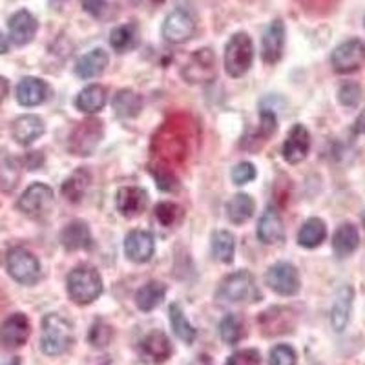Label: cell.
<instances>
[{
  "mask_svg": "<svg viewBox=\"0 0 365 365\" xmlns=\"http://www.w3.org/2000/svg\"><path fill=\"white\" fill-rule=\"evenodd\" d=\"M234 250H236V241L234 236L227 230H217L212 236V254L217 262L230 263L234 259Z\"/></svg>",
  "mask_w": 365,
  "mask_h": 365,
  "instance_id": "e575fe53",
  "label": "cell"
},
{
  "mask_svg": "<svg viewBox=\"0 0 365 365\" xmlns=\"http://www.w3.org/2000/svg\"><path fill=\"white\" fill-rule=\"evenodd\" d=\"M331 63L338 73L358 71L365 63V42L360 38H349V41L341 42L332 51Z\"/></svg>",
  "mask_w": 365,
  "mask_h": 365,
  "instance_id": "8992f818",
  "label": "cell"
},
{
  "mask_svg": "<svg viewBox=\"0 0 365 365\" xmlns=\"http://www.w3.org/2000/svg\"><path fill=\"white\" fill-rule=\"evenodd\" d=\"M113 336V331L110 325H106L103 322V319H97L96 324L91 325L90 329V334H88V341H90L93 347H106V345L110 344V340H112Z\"/></svg>",
  "mask_w": 365,
  "mask_h": 365,
  "instance_id": "f35d334b",
  "label": "cell"
},
{
  "mask_svg": "<svg viewBox=\"0 0 365 365\" xmlns=\"http://www.w3.org/2000/svg\"><path fill=\"white\" fill-rule=\"evenodd\" d=\"M31 325L24 314L17 312L4 319V324L0 327V344L6 349H19L28 341Z\"/></svg>",
  "mask_w": 365,
  "mask_h": 365,
  "instance_id": "7c38bea8",
  "label": "cell"
},
{
  "mask_svg": "<svg viewBox=\"0 0 365 365\" xmlns=\"http://www.w3.org/2000/svg\"><path fill=\"white\" fill-rule=\"evenodd\" d=\"M0 170L6 172V178L0 179V187L4 188V190H11V188L15 187V185H17V181H15V179L9 178V174H11V172L17 170V166H15V161H8L4 166H2V168H0Z\"/></svg>",
  "mask_w": 365,
  "mask_h": 365,
  "instance_id": "bcb514c9",
  "label": "cell"
},
{
  "mask_svg": "<svg viewBox=\"0 0 365 365\" xmlns=\"http://www.w3.org/2000/svg\"><path fill=\"white\" fill-rule=\"evenodd\" d=\"M311 150V135L303 125H294L289 132L285 145H283V159L291 165H298L307 158Z\"/></svg>",
  "mask_w": 365,
  "mask_h": 365,
  "instance_id": "5bb4252c",
  "label": "cell"
},
{
  "mask_svg": "<svg viewBox=\"0 0 365 365\" xmlns=\"http://www.w3.org/2000/svg\"><path fill=\"white\" fill-rule=\"evenodd\" d=\"M75 338L73 324L61 314H46L42 319L41 349L48 356H61L71 347Z\"/></svg>",
  "mask_w": 365,
  "mask_h": 365,
  "instance_id": "6da1fadb",
  "label": "cell"
},
{
  "mask_svg": "<svg viewBox=\"0 0 365 365\" xmlns=\"http://www.w3.org/2000/svg\"><path fill=\"white\" fill-rule=\"evenodd\" d=\"M8 91H9V83L6 77H2L0 75V103L6 99V96H8Z\"/></svg>",
  "mask_w": 365,
  "mask_h": 365,
  "instance_id": "681fc988",
  "label": "cell"
},
{
  "mask_svg": "<svg viewBox=\"0 0 365 365\" xmlns=\"http://www.w3.org/2000/svg\"><path fill=\"white\" fill-rule=\"evenodd\" d=\"M8 28L9 38L17 46H26L34 41L35 35H37L38 22L28 9H21V11L13 13L9 17Z\"/></svg>",
  "mask_w": 365,
  "mask_h": 365,
  "instance_id": "9a60e30c",
  "label": "cell"
},
{
  "mask_svg": "<svg viewBox=\"0 0 365 365\" xmlns=\"http://www.w3.org/2000/svg\"><path fill=\"white\" fill-rule=\"evenodd\" d=\"M161 34L165 41L172 42V44H182L194 37L195 21L185 9H174L168 13V17L163 22Z\"/></svg>",
  "mask_w": 365,
  "mask_h": 365,
  "instance_id": "8fae6325",
  "label": "cell"
},
{
  "mask_svg": "<svg viewBox=\"0 0 365 365\" xmlns=\"http://www.w3.org/2000/svg\"><path fill=\"white\" fill-rule=\"evenodd\" d=\"M0 365H21V358L19 356L0 358Z\"/></svg>",
  "mask_w": 365,
  "mask_h": 365,
  "instance_id": "f907efd6",
  "label": "cell"
},
{
  "mask_svg": "<svg viewBox=\"0 0 365 365\" xmlns=\"http://www.w3.org/2000/svg\"><path fill=\"white\" fill-rule=\"evenodd\" d=\"M108 66V53L101 48L97 50H91L90 53L83 55V57L77 61L75 64V73L81 79H93V77H99L104 70Z\"/></svg>",
  "mask_w": 365,
  "mask_h": 365,
  "instance_id": "d4e9b609",
  "label": "cell"
},
{
  "mask_svg": "<svg viewBox=\"0 0 365 365\" xmlns=\"http://www.w3.org/2000/svg\"><path fill=\"white\" fill-rule=\"evenodd\" d=\"M327 237V227L319 217H311L302 225L298 232V243L305 249H316Z\"/></svg>",
  "mask_w": 365,
  "mask_h": 365,
  "instance_id": "83f0119b",
  "label": "cell"
},
{
  "mask_svg": "<svg viewBox=\"0 0 365 365\" xmlns=\"http://www.w3.org/2000/svg\"><path fill=\"white\" fill-rule=\"evenodd\" d=\"M48 97V84L37 77H24L17 86V101L22 106H38Z\"/></svg>",
  "mask_w": 365,
  "mask_h": 365,
  "instance_id": "cb8c5ba5",
  "label": "cell"
},
{
  "mask_svg": "<svg viewBox=\"0 0 365 365\" xmlns=\"http://www.w3.org/2000/svg\"><path fill=\"white\" fill-rule=\"evenodd\" d=\"M267 285L272 289L276 294L279 296H294L299 292V274L292 263H276V265L270 267L265 274Z\"/></svg>",
  "mask_w": 365,
  "mask_h": 365,
  "instance_id": "9c48e42d",
  "label": "cell"
},
{
  "mask_svg": "<svg viewBox=\"0 0 365 365\" xmlns=\"http://www.w3.org/2000/svg\"><path fill=\"white\" fill-rule=\"evenodd\" d=\"M115 205L125 217H135L148 207V194L139 187H123L117 190Z\"/></svg>",
  "mask_w": 365,
  "mask_h": 365,
  "instance_id": "e0dca14e",
  "label": "cell"
},
{
  "mask_svg": "<svg viewBox=\"0 0 365 365\" xmlns=\"http://www.w3.org/2000/svg\"><path fill=\"white\" fill-rule=\"evenodd\" d=\"M165 0H132V4L143 9H155L163 4Z\"/></svg>",
  "mask_w": 365,
  "mask_h": 365,
  "instance_id": "7dc6e473",
  "label": "cell"
},
{
  "mask_svg": "<svg viewBox=\"0 0 365 365\" xmlns=\"http://www.w3.org/2000/svg\"><path fill=\"white\" fill-rule=\"evenodd\" d=\"M257 237L263 245H278L285 240V227H283V220L276 212V208L269 207L263 212L259 225H257Z\"/></svg>",
  "mask_w": 365,
  "mask_h": 365,
  "instance_id": "ffe728a7",
  "label": "cell"
},
{
  "mask_svg": "<svg viewBox=\"0 0 365 365\" xmlns=\"http://www.w3.org/2000/svg\"><path fill=\"white\" fill-rule=\"evenodd\" d=\"M17 207L26 216L38 220V217L46 216L53 207V190L44 182H34L21 195Z\"/></svg>",
  "mask_w": 365,
  "mask_h": 365,
  "instance_id": "52a82bcc",
  "label": "cell"
},
{
  "mask_svg": "<svg viewBox=\"0 0 365 365\" xmlns=\"http://www.w3.org/2000/svg\"><path fill=\"white\" fill-rule=\"evenodd\" d=\"M103 292V279L90 265H81L68 276V294L77 305H90Z\"/></svg>",
  "mask_w": 365,
  "mask_h": 365,
  "instance_id": "7a4b0ae2",
  "label": "cell"
},
{
  "mask_svg": "<svg viewBox=\"0 0 365 365\" xmlns=\"http://www.w3.org/2000/svg\"><path fill=\"white\" fill-rule=\"evenodd\" d=\"M154 236L146 230H132L125 240L126 256L135 263H146L154 256Z\"/></svg>",
  "mask_w": 365,
  "mask_h": 365,
  "instance_id": "d6986e66",
  "label": "cell"
},
{
  "mask_svg": "<svg viewBox=\"0 0 365 365\" xmlns=\"http://www.w3.org/2000/svg\"><path fill=\"white\" fill-rule=\"evenodd\" d=\"M168 316H170V324L175 332V336L188 345L194 344L195 336H197V331L192 327L190 322L187 319V316L182 314L181 307H179L178 303H172L170 309H168Z\"/></svg>",
  "mask_w": 365,
  "mask_h": 365,
  "instance_id": "d6a6232c",
  "label": "cell"
},
{
  "mask_svg": "<svg viewBox=\"0 0 365 365\" xmlns=\"http://www.w3.org/2000/svg\"><path fill=\"white\" fill-rule=\"evenodd\" d=\"M81 6L91 17H103V13L108 9L106 0H81Z\"/></svg>",
  "mask_w": 365,
  "mask_h": 365,
  "instance_id": "f6af8a7d",
  "label": "cell"
},
{
  "mask_svg": "<svg viewBox=\"0 0 365 365\" xmlns=\"http://www.w3.org/2000/svg\"><path fill=\"white\" fill-rule=\"evenodd\" d=\"M137 41H139V29H137L135 24L117 26L112 34H110V44L119 53L135 48Z\"/></svg>",
  "mask_w": 365,
  "mask_h": 365,
  "instance_id": "836d02e7",
  "label": "cell"
},
{
  "mask_svg": "<svg viewBox=\"0 0 365 365\" xmlns=\"http://www.w3.org/2000/svg\"><path fill=\"white\" fill-rule=\"evenodd\" d=\"M262 364V356L257 349H243L237 351L232 356L228 358L227 365H259Z\"/></svg>",
  "mask_w": 365,
  "mask_h": 365,
  "instance_id": "b9f144b4",
  "label": "cell"
},
{
  "mask_svg": "<svg viewBox=\"0 0 365 365\" xmlns=\"http://www.w3.org/2000/svg\"><path fill=\"white\" fill-rule=\"evenodd\" d=\"M190 365H212V364H210V358L208 356H197Z\"/></svg>",
  "mask_w": 365,
  "mask_h": 365,
  "instance_id": "f5cc1de1",
  "label": "cell"
},
{
  "mask_svg": "<svg viewBox=\"0 0 365 365\" xmlns=\"http://www.w3.org/2000/svg\"><path fill=\"white\" fill-rule=\"evenodd\" d=\"M354 302V289L351 285L340 287L331 307V325L336 332H344L351 319Z\"/></svg>",
  "mask_w": 365,
  "mask_h": 365,
  "instance_id": "ac0fdd59",
  "label": "cell"
},
{
  "mask_svg": "<svg viewBox=\"0 0 365 365\" xmlns=\"http://www.w3.org/2000/svg\"><path fill=\"white\" fill-rule=\"evenodd\" d=\"M254 61V46L247 34L230 37L225 48V70L230 77H243L250 70Z\"/></svg>",
  "mask_w": 365,
  "mask_h": 365,
  "instance_id": "277c9868",
  "label": "cell"
},
{
  "mask_svg": "<svg viewBox=\"0 0 365 365\" xmlns=\"http://www.w3.org/2000/svg\"><path fill=\"white\" fill-rule=\"evenodd\" d=\"M104 104H106V90L101 84L86 86L75 99V106L84 113L101 112L104 108Z\"/></svg>",
  "mask_w": 365,
  "mask_h": 365,
  "instance_id": "f1b7e54d",
  "label": "cell"
},
{
  "mask_svg": "<svg viewBox=\"0 0 365 365\" xmlns=\"http://www.w3.org/2000/svg\"><path fill=\"white\" fill-rule=\"evenodd\" d=\"M90 182H91V178H90V174H88V170L79 168V170L73 172V174H71L70 178L64 181L63 195L66 197L68 201H71V203H79L84 195H86V190H88V187H90Z\"/></svg>",
  "mask_w": 365,
  "mask_h": 365,
  "instance_id": "4dcf8cb0",
  "label": "cell"
},
{
  "mask_svg": "<svg viewBox=\"0 0 365 365\" xmlns=\"http://www.w3.org/2000/svg\"><path fill=\"white\" fill-rule=\"evenodd\" d=\"M276 132V115L269 110L262 112V120H259V137L262 141H267V137H270Z\"/></svg>",
  "mask_w": 365,
  "mask_h": 365,
  "instance_id": "ee69618b",
  "label": "cell"
},
{
  "mask_svg": "<svg viewBox=\"0 0 365 365\" xmlns=\"http://www.w3.org/2000/svg\"><path fill=\"white\" fill-rule=\"evenodd\" d=\"M256 178V168L252 163H240L232 170V181L236 185H247Z\"/></svg>",
  "mask_w": 365,
  "mask_h": 365,
  "instance_id": "7bdbcfd3",
  "label": "cell"
},
{
  "mask_svg": "<svg viewBox=\"0 0 365 365\" xmlns=\"http://www.w3.org/2000/svg\"><path fill=\"white\" fill-rule=\"evenodd\" d=\"M141 351L154 361H165L166 358H170L172 345L165 332L154 331L141 341Z\"/></svg>",
  "mask_w": 365,
  "mask_h": 365,
  "instance_id": "4316f807",
  "label": "cell"
},
{
  "mask_svg": "<svg viewBox=\"0 0 365 365\" xmlns=\"http://www.w3.org/2000/svg\"><path fill=\"white\" fill-rule=\"evenodd\" d=\"M270 365H298V356H296V351L291 345H276V347L270 351Z\"/></svg>",
  "mask_w": 365,
  "mask_h": 365,
  "instance_id": "60d3db41",
  "label": "cell"
},
{
  "mask_svg": "<svg viewBox=\"0 0 365 365\" xmlns=\"http://www.w3.org/2000/svg\"><path fill=\"white\" fill-rule=\"evenodd\" d=\"M254 200L249 194H236L227 203V216L234 225H243L254 214Z\"/></svg>",
  "mask_w": 365,
  "mask_h": 365,
  "instance_id": "1f68e13d",
  "label": "cell"
},
{
  "mask_svg": "<svg viewBox=\"0 0 365 365\" xmlns=\"http://www.w3.org/2000/svg\"><path fill=\"white\" fill-rule=\"evenodd\" d=\"M152 175L158 181V187L165 192H174L179 188V179L175 178L174 170L170 168H165V166H154V168H150Z\"/></svg>",
  "mask_w": 365,
  "mask_h": 365,
  "instance_id": "ab89813d",
  "label": "cell"
},
{
  "mask_svg": "<svg viewBox=\"0 0 365 365\" xmlns=\"http://www.w3.org/2000/svg\"><path fill=\"white\" fill-rule=\"evenodd\" d=\"M262 298V292L254 282L252 274L240 270L221 282L217 289V299L228 303H256Z\"/></svg>",
  "mask_w": 365,
  "mask_h": 365,
  "instance_id": "3957f363",
  "label": "cell"
},
{
  "mask_svg": "<svg viewBox=\"0 0 365 365\" xmlns=\"http://www.w3.org/2000/svg\"><path fill=\"white\" fill-rule=\"evenodd\" d=\"M8 50H9V41H8V37H4V35L0 34V55L8 53Z\"/></svg>",
  "mask_w": 365,
  "mask_h": 365,
  "instance_id": "816d5d0a",
  "label": "cell"
},
{
  "mask_svg": "<svg viewBox=\"0 0 365 365\" xmlns=\"http://www.w3.org/2000/svg\"><path fill=\"white\" fill-rule=\"evenodd\" d=\"M112 106L120 119H132V117H137L141 113L143 99L133 90H120L113 97Z\"/></svg>",
  "mask_w": 365,
  "mask_h": 365,
  "instance_id": "484cf974",
  "label": "cell"
},
{
  "mask_svg": "<svg viewBox=\"0 0 365 365\" xmlns=\"http://www.w3.org/2000/svg\"><path fill=\"white\" fill-rule=\"evenodd\" d=\"M61 243L66 250L91 249L93 245L90 228L83 221H71L70 225H66L61 232Z\"/></svg>",
  "mask_w": 365,
  "mask_h": 365,
  "instance_id": "7402d4cb",
  "label": "cell"
},
{
  "mask_svg": "<svg viewBox=\"0 0 365 365\" xmlns=\"http://www.w3.org/2000/svg\"><path fill=\"white\" fill-rule=\"evenodd\" d=\"M360 245V232L353 223H344L332 236V250L340 259L351 256Z\"/></svg>",
  "mask_w": 365,
  "mask_h": 365,
  "instance_id": "603a6c76",
  "label": "cell"
},
{
  "mask_svg": "<svg viewBox=\"0 0 365 365\" xmlns=\"http://www.w3.org/2000/svg\"><path fill=\"white\" fill-rule=\"evenodd\" d=\"M166 294V285L161 282H148L146 285H143L135 294L137 307L141 311L150 312L154 311L155 307H159L165 299Z\"/></svg>",
  "mask_w": 365,
  "mask_h": 365,
  "instance_id": "f546056e",
  "label": "cell"
},
{
  "mask_svg": "<svg viewBox=\"0 0 365 365\" xmlns=\"http://www.w3.org/2000/svg\"><path fill=\"white\" fill-rule=\"evenodd\" d=\"M182 77L192 84L210 83L216 77V55L214 51L203 48L192 53L187 66L182 70Z\"/></svg>",
  "mask_w": 365,
  "mask_h": 365,
  "instance_id": "30bf717a",
  "label": "cell"
},
{
  "mask_svg": "<svg viewBox=\"0 0 365 365\" xmlns=\"http://www.w3.org/2000/svg\"><path fill=\"white\" fill-rule=\"evenodd\" d=\"M44 133V123L37 115H22L19 117L11 126L13 139L22 146L34 145L38 137Z\"/></svg>",
  "mask_w": 365,
  "mask_h": 365,
  "instance_id": "44dd1931",
  "label": "cell"
},
{
  "mask_svg": "<svg viewBox=\"0 0 365 365\" xmlns=\"http://www.w3.org/2000/svg\"><path fill=\"white\" fill-rule=\"evenodd\" d=\"M257 324L262 327L263 334L267 336H279L285 332H291L294 327V319L289 309L285 307H270L269 311L262 312Z\"/></svg>",
  "mask_w": 365,
  "mask_h": 365,
  "instance_id": "2e32d148",
  "label": "cell"
},
{
  "mask_svg": "<svg viewBox=\"0 0 365 365\" xmlns=\"http://www.w3.org/2000/svg\"><path fill=\"white\" fill-rule=\"evenodd\" d=\"M353 133L354 135H364L365 133V110H361L360 115H358L356 120H354Z\"/></svg>",
  "mask_w": 365,
  "mask_h": 365,
  "instance_id": "c3c4849f",
  "label": "cell"
},
{
  "mask_svg": "<svg viewBox=\"0 0 365 365\" xmlns=\"http://www.w3.org/2000/svg\"><path fill=\"white\" fill-rule=\"evenodd\" d=\"M182 217L181 207H178L175 203H159L155 207V220L163 225V227H174L175 223H179V220Z\"/></svg>",
  "mask_w": 365,
  "mask_h": 365,
  "instance_id": "8d00e7d4",
  "label": "cell"
},
{
  "mask_svg": "<svg viewBox=\"0 0 365 365\" xmlns=\"http://www.w3.org/2000/svg\"><path fill=\"white\" fill-rule=\"evenodd\" d=\"M285 50V24L283 21H274L263 31L262 57L267 64L279 63Z\"/></svg>",
  "mask_w": 365,
  "mask_h": 365,
  "instance_id": "4fadbf2b",
  "label": "cell"
},
{
  "mask_svg": "<svg viewBox=\"0 0 365 365\" xmlns=\"http://www.w3.org/2000/svg\"><path fill=\"white\" fill-rule=\"evenodd\" d=\"M338 101L344 104L345 108H356L361 101V88L354 81L344 83L338 90Z\"/></svg>",
  "mask_w": 365,
  "mask_h": 365,
  "instance_id": "74e56055",
  "label": "cell"
},
{
  "mask_svg": "<svg viewBox=\"0 0 365 365\" xmlns=\"http://www.w3.org/2000/svg\"><path fill=\"white\" fill-rule=\"evenodd\" d=\"M243 324L236 314H227L220 324V336L225 344L236 345L243 338Z\"/></svg>",
  "mask_w": 365,
  "mask_h": 365,
  "instance_id": "d590c367",
  "label": "cell"
},
{
  "mask_svg": "<svg viewBox=\"0 0 365 365\" xmlns=\"http://www.w3.org/2000/svg\"><path fill=\"white\" fill-rule=\"evenodd\" d=\"M361 221H364V225H365V212H364V216H361Z\"/></svg>",
  "mask_w": 365,
  "mask_h": 365,
  "instance_id": "db71d44e",
  "label": "cell"
},
{
  "mask_svg": "<svg viewBox=\"0 0 365 365\" xmlns=\"http://www.w3.org/2000/svg\"><path fill=\"white\" fill-rule=\"evenodd\" d=\"M101 139H103V123L96 119H88L71 132L68 148L75 155H91Z\"/></svg>",
  "mask_w": 365,
  "mask_h": 365,
  "instance_id": "ba28073f",
  "label": "cell"
},
{
  "mask_svg": "<svg viewBox=\"0 0 365 365\" xmlns=\"http://www.w3.org/2000/svg\"><path fill=\"white\" fill-rule=\"evenodd\" d=\"M6 265H8L9 276L22 285H34L41 276L38 259L22 247H15V249L9 250L8 257H6Z\"/></svg>",
  "mask_w": 365,
  "mask_h": 365,
  "instance_id": "5b68a950",
  "label": "cell"
}]
</instances>
